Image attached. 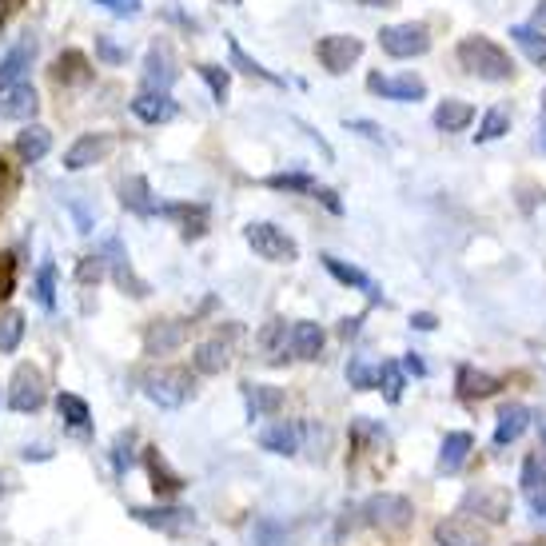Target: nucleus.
I'll return each mask as SVG.
<instances>
[{
  "label": "nucleus",
  "mask_w": 546,
  "mask_h": 546,
  "mask_svg": "<svg viewBox=\"0 0 546 546\" xmlns=\"http://www.w3.org/2000/svg\"><path fill=\"white\" fill-rule=\"evenodd\" d=\"M458 64H463L471 76H478V80H510L515 76V60L507 57V48H499L490 37H463L455 48Z\"/></svg>",
  "instance_id": "f257e3e1"
},
{
  "label": "nucleus",
  "mask_w": 546,
  "mask_h": 546,
  "mask_svg": "<svg viewBox=\"0 0 546 546\" xmlns=\"http://www.w3.org/2000/svg\"><path fill=\"white\" fill-rule=\"evenodd\" d=\"M379 48L387 52L391 60H415L431 48V28L419 25V20H403V25H387L379 32Z\"/></svg>",
  "instance_id": "f03ea898"
},
{
  "label": "nucleus",
  "mask_w": 546,
  "mask_h": 546,
  "mask_svg": "<svg viewBox=\"0 0 546 546\" xmlns=\"http://www.w3.org/2000/svg\"><path fill=\"white\" fill-rule=\"evenodd\" d=\"M244 239L259 259H268V264H291V259L299 256V244L276 224H247Z\"/></svg>",
  "instance_id": "7ed1b4c3"
},
{
  "label": "nucleus",
  "mask_w": 546,
  "mask_h": 546,
  "mask_svg": "<svg viewBox=\"0 0 546 546\" xmlns=\"http://www.w3.org/2000/svg\"><path fill=\"white\" fill-rule=\"evenodd\" d=\"M144 395L156 407H180L192 395V375L184 367H160L152 375H144Z\"/></svg>",
  "instance_id": "20e7f679"
},
{
  "label": "nucleus",
  "mask_w": 546,
  "mask_h": 546,
  "mask_svg": "<svg viewBox=\"0 0 546 546\" xmlns=\"http://www.w3.org/2000/svg\"><path fill=\"white\" fill-rule=\"evenodd\" d=\"M45 399H48V391H45V375H40V367L20 363L13 371V383H8V407L20 411V415H28V411L45 407Z\"/></svg>",
  "instance_id": "39448f33"
},
{
  "label": "nucleus",
  "mask_w": 546,
  "mask_h": 546,
  "mask_svg": "<svg viewBox=\"0 0 546 546\" xmlns=\"http://www.w3.org/2000/svg\"><path fill=\"white\" fill-rule=\"evenodd\" d=\"M315 57H320V64L331 76H343L359 57H363V40L347 37V32H331V37H323L320 45H315Z\"/></svg>",
  "instance_id": "423d86ee"
},
{
  "label": "nucleus",
  "mask_w": 546,
  "mask_h": 546,
  "mask_svg": "<svg viewBox=\"0 0 546 546\" xmlns=\"http://www.w3.org/2000/svg\"><path fill=\"white\" fill-rule=\"evenodd\" d=\"M367 89L383 100H395V104H415L427 96V80L415 72H403V76H383V72H371L367 76Z\"/></svg>",
  "instance_id": "0eeeda50"
},
{
  "label": "nucleus",
  "mask_w": 546,
  "mask_h": 546,
  "mask_svg": "<svg viewBox=\"0 0 546 546\" xmlns=\"http://www.w3.org/2000/svg\"><path fill=\"white\" fill-rule=\"evenodd\" d=\"M112 148H116L112 132H84L68 152H64V172H84V168H92V163H104L112 156Z\"/></svg>",
  "instance_id": "6e6552de"
},
{
  "label": "nucleus",
  "mask_w": 546,
  "mask_h": 546,
  "mask_svg": "<svg viewBox=\"0 0 546 546\" xmlns=\"http://www.w3.org/2000/svg\"><path fill=\"white\" fill-rule=\"evenodd\" d=\"M363 515L379 530H403L415 519V507L403 495H375V499H367Z\"/></svg>",
  "instance_id": "1a4fd4ad"
},
{
  "label": "nucleus",
  "mask_w": 546,
  "mask_h": 546,
  "mask_svg": "<svg viewBox=\"0 0 546 546\" xmlns=\"http://www.w3.org/2000/svg\"><path fill=\"white\" fill-rule=\"evenodd\" d=\"M104 264H108V271H112V279H116V288L124 291V296H136V299H144L148 296V283L136 276L132 271V264H128V251H124V244H120V239L112 236L104 244Z\"/></svg>",
  "instance_id": "9d476101"
},
{
  "label": "nucleus",
  "mask_w": 546,
  "mask_h": 546,
  "mask_svg": "<svg viewBox=\"0 0 546 546\" xmlns=\"http://www.w3.org/2000/svg\"><path fill=\"white\" fill-rule=\"evenodd\" d=\"M128 515L152 530H163V534H184L195 527V515L188 507H132Z\"/></svg>",
  "instance_id": "9b49d317"
},
{
  "label": "nucleus",
  "mask_w": 546,
  "mask_h": 546,
  "mask_svg": "<svg viewBox=\"0 0 546 546\" xmlns=\"http://www.w3.org/2000/svg\"><path fill=\"white\" fill-rule=\"evenodd\" d=\"M176 84V60H172V48L156 40L144 57V92H168Z\"/></svg>",
  "instance_id": "f8f14e48"
},
{
  "label": "nucleus",
  "mask_w": 546,
  "mask_h": 546,
  "mask_svg": "<svg viewBox=\"0 0 546 546\" xmlns=\"http://www.w3.org/2000/svg\"><path fill=\"white\" fill-rule=\"evenodd\" d=\"M320 259H323V268H327V271H331L335 279L343 283V288H355V291H363V296H367L371 303H379V299H383V296H379V283L371 279L363 268L347 264V259H340V256H320Z\"/></svg>",
  "instance_id": "ddd939ff"
},
{
  "label": "nucleus",
  "mask_w": 546,
  "mask_h": 546,
  "mask_svg": "<svg viewBox=\"0 0 546 546\" xmlns=\"http://www.w3.org/2000/svg\"><path fill=\"white\" fill-rule=\"evenodd\" d=\"M32 60H37V40H20L16 48H8V57L0 60V92H8L13 84L25 80V72L32 68Z\"/></svg>",
  "instance_id": "4468645a"
},
{
  "label": "nucleus",
  "mask_w": 546,
  "mask_h": 546,
  "mask_svg": "<svg viewBox=\"0 0 546 546\" xmlns=\"http://www.w3.org/2000/svg\"><path fill=\"white\" fill-rule=\"evenodd\" d=\"M52 76H57V84H64V89H80V84H92L96 68L89 64L84 52L68 48V52H60L57 57V64H52Z\"/></svg>",
  "instance_id": "2eb2a0df"
},
{
  "label": "nucleus",
  "mask_w": 546,
  "mask_h": 546,
  "mask_svg": "<svg viewBox=\"0 0 546 546\" xmlns=\"http://www.w3.org/2000/svg\"><path fill=\"white\" fill-rule=\"evenodd\" d=\"M435 542L439 546H487V530L475 527L471 519H443L435 527Z\"/></svg>",
  "instance_id": "dca6fc26"
},
{
  "label": "nucleus",
  "mask_w": 546,
  "mask_h": 546,
  "mask_svg": "<svg viewBox=\"0 0 546 546\" xmlns=\"http://www.w3.org/2000/svg\"><path fill=\"white\" fill-rule=\"evenodd\" d=\"M176 112H180V108H176V100H172L168 92H140L132 100V116L140 120V124H168Z\"/></svg>",
  "instance_id": "f3484780"
},
{
  "label": "nucleus",
  "mask_w": 546,
  "mask_h": 546,
  "mask_svg": "<svg viewBox=\"0 0 546 546\" xmlns=\"http://www.w3.org/2000/svg\"><path fill=\"white\" fill-rule=\"evenodd\" d=\"M37 108H40V96L32 84H13L8 92H0V116L5 120H32L37 116Z\"/></svg>",
  "instance_id": "a211bd4d"
},
{
  "label": "nucleus",
  "mask_w": 546,
  "mask_h": 546,
  "mask_svg": "<svg viewBox=\"0 0 546 546\" xmlns=\"http://www.w3.org/2000/svg\"><path fill=\"white\" fill-rule=\"evenodd\" d=\"M244 403H247V419H268L283 407V391L271 383H244Z\"/></svg>",
  "instance_id": "6ab92c4d"
},
{
  "label": "nucleus",
  "mask_w": 546,
  "mask_h": 546,
  "mask_svg": "<svg viewBox=\"0 0 546 546\" xmlns=\"http://www.w3.org/2000/svg\"><path fill=\"white\" fill-rule=\"evenodd\" d=\"M522 499H527V507L534 510V515H546V471L539 458H522Z\"/></svg>",
  "instance_id": "aec40b11"
},
{
  "label": "nucleus",
  "mask_w": 546,
  "mask_h": 546,
  "mask_svg": "<svg viewBox=\"0 0 546 546\" xmlns=\"http://www.w3.org/2000/svg\"><path fill=\"white\" fill-rule=\"evenodd\" d=\"M188 340V323H180V320H163L156 323L148 331V355H168V352H176V347Z\"/></svg>",
  "instance_id": "412c9836"
},
{
  "label": "nucleus",
  "mask_w": 546,
  "mask_h": 546,
  "mask_svg": "<svg viewBox=\"0 0 546 546\" xmlns=\"http://www.w3.org/2000/svg\"><path fill=\"white\" fill-rule=\"evenodd\" d=\"M259 446L271 455H296L299 451V427L296 423H271V427L259 431Z\"/></svg>",
  "instance_id": "4be33fe9"
},
{
  "label": "nucleus",
  "mask_w": 546,
  "mask_h": 546,
  "mask_svg": "<svg viewBox=\"0 0 546 546\" xmlns=\"http://www.w3.org/2000/svg\"><path fill=\"white\" fill-rule=\"evenodd\" d=\"M527 427H530V411L522 407V403H507V407L499 411V423H495V443H499V446L515 443Z\"/></svg>",
  "instance_id": "5701e85b"
},
{
  "label": "nucleus",
  "mask_w": 546,
  "mask_h": 546,
  "mask_svg": "<svg viewBox=\"0 0 546 546\" xmlns=\"http://www.w3.org/2000/svg\"><path fill=\"white\" fill-rule=\"evenodd\" d=\"M192 363L200 375H220V371L232 363V347H227L224 340H207L195 347V355H192Z\"/></svg>",
  "instance_id": "b1692460"
},
{
  "label": "nucleus",
  "mask_w": 546,
  "mask_h": 546,
  "mask_svg": "<svg viewBox=\"0 0 546 546\" xmlns=\"http://www.w3.org/2000/svg\"><path fill=\"white\" fill-rule=\"evenodd\" d=\"M52 152V132L48 128H40V124H28L25 132L16 136V156L25 160V163H37V160H45Z\"/></svg>",
  "instance_id": "393cba45"
},
{
  "label": "nucleus",
  "mask_w": 546,
  "mask_h": 546,
  "mask_svg": "<svg viewBox=\"0 0 546 546\" xmlns=\"http://www.w3.org/2000/svg\"><path fill=\"white\" fill-rule=\"evenodd\" d=\"M120 200H124L128 212H136V215H156L160 212V204L152 200V184L144 176H132V180H124V188H120Z\"/></svg>",
  "instance_id": "a878e982"
},
{
  "label": "nucleus",
  "mask_w": 546,
  "mask_h": 546,
  "mask_svg": "<svg viewBox=\"0 0 546 546\" xmlns=\"http://www.w3.org/2000/svg\"><path fill=\"white\" fill-rule=\"evenodd\" d=\"M57 411H60V419L68 423L76 435H89L92 411H89V403H84L80 395H72V391H60V395H57Z\"/></svg>",
  "instance_id": "bb28decb"
},
{
  "label": "nucleus",
  "mask_w": 546,
  "mask_h": 546,
  "mask_svg": "<svg viewBox=\"0 0 546 546\" xmlns=\"http://www.w3.org/2000/svg\"><path fill=\"white\" fill-rule=\"evenodd\" d=\"M291 352H296L299 359H320V352H323V327L311 323V320H299L296 327H291Z\"/></svg>",
  "instance_id": "cd10ccee"
},
{
  "label": "nucleus",
  "mask_w": 546,
  "mask_h": 546,
  "mask_svg": "<svg viewBox=\"0 0 546 546\" xmlns=\"http://www.w3.org/2000/svg\"><path fill=\"white\" fill-rule=\"evenodd\" d=\"M471 446H475V443H471V435H467V431H451V435L443 439V451H439V471H443V475H455L458 467L467 463Z\"/></svg>",
  "instance_id": "c85d7f7f"
},
{
  "label": "nucleus",
  "mask_w": 546,
  "mask_h": 546,
  "mask_svg": "<svg viewBox=\"0 0 546 546\" xmlns=\"http://www.w3.org/2000/svg\"><path fill=\"white\" fill-rule=\"evenodd\" d=\"M471 120H475V108L467 100H443L435 108V128H439V132H463Z\"/></svg>",
  "instance_id": "c756f323"
},
{
  "label": "nucleus",
  "mask_w": 546,
  "mask_h": 546,
  "mask_svg": "<svg viewBox=\"0 0 546 546\" xmlns=\"http://www.w3.org/2000/svg\"><path fill=\"white\" fill-rule=\"evenodd\" d=\"M499 391V379L487 375V371H475V367H458V395L463 399H487Z\"/></svg>",
  "instance_id": "7c9ffc66"
},
{
  "label": "nucleus",
  "mask_w": 546,
  "mask_h": 546,
  "mask_svg": "<svg viewBox=\"0 0 546 546\" xmlns=\"http://www.w3.org/2000/svg\"><path fill=\"white\" fill-rule=\"evenodd\" d=\"M227 52H232V68H239L244 76H256V80H264V84H276V89L283 84V76L268 72V68H264V64H259V60H251L247 52L239 48V40H236V37H227Z\"/></svg>",
  "instance_id": "2f4dec72"
},
{
  "label": "nucleus",
  "mask_w": 546,
  "mask_h": 546,
  "mask_svg": "<svg viewBox=\"0 0 546 546\" xmlns=\"http://www.w3.org/2000/svg\"><path fill=\"white\" fill-rule=\"evenodd\" d=\"M467 507H478V515H487L490 522H502L510 515V502L502 490H475V495H467Z\"/></svg>",
  "instance_id": "473e14b6"
},
{
  "label": "nucleus",
  "mask_w": 546,
  "mask_h": 546,
  "mask_svg": "<svg viewBox=\"0 0 546 546\" xmlns=\"http://www.w3.org/2000/svg\"><path fill=\"white\" fill-rule=\"evenodd\" d=\"M375 387L383 391V399H387V403H399V399H403V387H407V371H403V363H395V359L379 363Z\"/></svg>",
  "instance_id": "72a5a7b5"
},
{
  "label": "nucleus",
  "mask_w": 546,
  "mask_h": 546,
  "mask_svg": "<svg viewBox=\"0 0 546 546\" xmlns=\"http://www.w3.org/2000/svg\"><path fill=\"white\" fill-rule=\"evenodd\" d=\"M510 37H515V45L527 52L534 64H546V32L534 28V25H515L510 28Z\"/></svg>",
  "instance_id": "f704fd0d"
},
{
  "label": "nucleus",
  "mask_w": 546,
  "mask_h": 546,
  "mask_svg": "<svg viewBox=\"0 0 546 546\" xmlns=\"http://www.w3.org/2000/svg\"><path fill=\"white\" fill-rule=\"evenodd\" d=\"M20 340H25V315L20 311H0V355H13Z\"/></svg>",
  "instance_id": "c9c22d12"
},
{
  "label": "nucleus",
  "mask_w": 546,
  "mask_h": 546,
  "mask_svg": "<svg viewBox=\"0 0 546 546\" xmlns=\"http://www.w3.org/2000/svg\"><path fill=\"white\" fill-rule=\"evenodd\" d=\"M32 291H37V303H40L45 311L57 308V264H52V259H45V264H40Z\"/></svg>",
  "instance_id": "e433bc0d"
},
{
  "label": "nucleus",
  "mask_w": 546,
  "mask_h": 546,
  "mask_svg": "<svg viewBox=\"0 0 546 546\" xmlns=\"http://www.w3.org/2000/svg\"><path fill=\"white\" fill-rule=\"evenodd\" d=\"M507 132H510L507 108H490V112L483 116V124H478V132H475V144H490V140H499V136H507Z\"/></svg>",
  "instance_id": "4c0bfd02"
},
{
  "label": "nucleus",
  "mask_w": 546,
  "mask_h": 546,
  "mask_svg": "<svg viewBox=\"0 0 546 546\" xmlns=\"http://www.w3.org/2000/svg\"><path fill=\"white\" fill-rule=\"evenodd\" d=\"M200 80L212 89L215 104H227V92H232V76H227V68H220V64H200Z\"/></svg>",
  "instance_id": "58836bf2"
},
{
  "label": "nucleus",
  "mask_w": 546,
  "mask_h": 546,
  "mask_svg": "<svg viewBox=\"0 0 546 546\" xmlns=\"http://www.w3.org/2000/svg\"><path fill=\"white\" fill-rule=\"evenodd\" d=\"M264 184L276 192H315V180L308 172H279V176H268Z\"/></svg>",
  "instance_id": "ea45409f"
},
{
  "label": "nucleus",
  "mask_w": 546,
  "mask_h": 546,
  "mask_svg": "<svg viewBox=\"0 0 546 546\" xmlns=\"http://www.w3.org/2000/svg\"><path fill=\"white\" fill-rule=\"evenodd\" d=\"M148 471H152V478H156V490H163V495H172V490H180L184 483H180V475H172L168 467H163V458H160V451H148Z\"/></svg>",
  "instance_id": "a19ab883"
},
{
  "label": "nucleus",
  "mask_w": 546,
  "mask_h": 546,
  "mask_svg": "<svg viewBox=\"0 0 546 546\" xmlns=\"http://www.w3.org/2000/svg\"><path fill=\"white\" fill-rule=\"evenodd\" d=\"M375 379H379V367L367 363V359H352V363H347V383H352L355 391H371L375 387Z\"/></svg>",
  "instance_id": "79ce46f5"
},
{
  "label": "nucleus",
  "mask_w": 546,
  "mask_h": 546,
  "mask_svg": "<svg viewBox=\"0 0 546 546\" xmlns=\"http://www.w3.org/2000/svg\"><path fill=\"white\" fill-rule=\"evenodd\" d=\"M104 271H108L104 256H84L80 264H76V283H80V288H92V283L104 279Z\"/></svg>",
  "instance_id": "37998d69"
},
{
  "label": "nucleus",
  "mask_w": 546,
  "mask_h": 546,
  "mask_svg": "<svg viewBox=\"0 0 546 546\" xmlns=\"http://www.w3.org/2000/svg\"><path fill=\"white\" fill-rule=\"evenodd\" d=\"M136 463V455H132V435H116V443H112V467H116V475H128V467Z\"/></svg>",
  "instance_id": "c03bdc74"
},
{
  "label": "nucleus",
  "mask_w": 546,
  "mask_h": 546,
  "mask_svg": "<svg viewBox=\"0 0 546 546\" xmlns=\"http://www.w3.org/2000/svg\"><path fill=\"white\" fill-rule=\"evenodd\" d=\"M343 128H347V132H359L363 140H371V144H387L383 128H379L375 120H343Z\"/></svg>",
  "instance_id": "a18cd8bd"
},
{
  "label": "nucleus",
  "mask_w": 546,
  "mask_h": 546,
  "mask_svg": "<svg viewBox=\"0 0 546 546\" xmlns=\"http://www.w3.org/2000/svg\"><path fill=\"white\" fill-rule=\"evenodd\" d=\"M96 57H100L104 64H124V60H128V52L120 48L112 37H96Z\"/></svg>",
  "instance_id": "49530a36"
},
{
  "label": "nucleus",
  "mask_w": 546,
  "mask_h": 546,
  "mask_svg": "<svg viewBox=\"0 0 546 546\" xmlns=\"http://www.w3.org/2000/svg\"><path fill=\"white\" fill-rule=\"evenodd\" d=\"M92 5H100L104 13H112V16H136L140 13V5H144V0H92Z\"/></svg>",
  "instance_id": "de8ad7c7"
},
{
  "label": "nucleus",
  "mask_w": 546,
  "mask_h": 546,
  "mask_svg": "<svg viewBox=\"0 0 546 546\" xmlns=\"http://www.w3.org/2000/svg\"><path fill=\"white\" fill-rule=\"evenodd\" d=\"M8 192H13V168H8V160H0V212L8 204Z\"/></svg>",
  "instance_id": "09e8293b"
},
{
  "label": "nucleus",
  "mask_w": 546,
  "mask_h": 546,
  "mask_svg": "<svg viewBox=\"0 0 546 546\" xmlns=\"http://www.w3.org/2000/svg\"><path fill=\"white\" fill-rule=\"evenodd\" d=\"M68 207H72V215H76V224H80V232H84V236H89V232H92V227H96V220H92V215H89V207H84V204H76V200H68Z\"/></svg>",
  "instance_id": "8fccbe9b"
},
{
  "label": "nucleus",
  "mask_w": 546,
  "mask_h": 546,
  "mask_svg": "<svg viewBox=\"0 0 546 546\" xmlns=\"http://www.w3.org/2000/svg\"><path fill=\"white\" fill-rule=\"evenodd\" d=\"M315 200H320V204H323L331 215H343V204L335 200V192H331V188H315Z\"/></svg>",
  "instance_id": "3c124183"
},
{
  "label": "nucleus",
  "mask_w": 546,
  "mask_h": 546,
  "mask_svg": "<svg viewBox=\"0 0 546 546\" xmlns=\"http://www.w3.org/2000/svg\"><path fill=\"white\" fill-rule=\"evenodd\" d=\"M411 327H419V331H435V327H439V320H435L431 311H415V315H411Z\"/></svg>",
  "instance_id": "603ef678"
},
{
  "label": "nucleus",
  "mask_w": 546,
  "mask_h": 546,
  "mask_svg": "<svg viewBox=\"0 0 546 546\" xmlns=\"http://www.w3.org/2000/svg\"><path fill=\"white\" fill-rule=\"evenodd\" d=\"M16 8H20V0H0V28L8 25V16H13Z\"/></svg>",
  "instance_id": "864d4df0"
},
{
  "label": "nucleus",
  "mask_w": 546,
  "mask_h": 546,
  "mask_svg": "<svg viewBox=\"0 0 546 546\" xmlns=\"http://www.w3.org/2000/svg\"><path fill=\"white\" fill-rule=\"evenodd\" d=\"M403 371H415V375H423V371H427V367H423V359H419V355L411 352L407 359H403Z\"/></svg>",
  "instance_id": "5fc2aeb1"
},
{
  "label": "nucleus",
  "mask_w": 546,
  "mask_h": 546,
  "mask_svg": "<svg viewBox=\"0 0 546 546\" xmlns=\"http://www.w3.org/2000/svg\"><path fill=\"white\" fill-rule=\"evenodd\" d=\"M359 5H363V8H395L399 0H359Z\"/></svg>",
  "instance_id": "6e6d98bb"
},
{
  "label": "nucleus",
  "mask_w": 546,
  "mask_h": 546,
  "mask_svg": "<svg viewBox=\"0 0 546 546\" xmlns=\"http://www.w3.org/2000/svg\"><path fill=\"white\" fill-rule=\"evenodd\" d=\"M534 28H546V0H539V8H534Z\"/></svg>",
  "instance_id": "4d7b16f0"
},
{
  "label": "nucleus",
  "mask_w": 546,
  "mask_h": 546,
  "mask_svg": "<svg viewBox=\"0 0 546 546\" xmlns=\"http://www.w3.org/2000/svg\"><path fill=\"white\" fill-rule=\"evenodd\" d=\"M340 331H343V340H352V335L359 331V320H343V327H340Z\"/></svg>",
  "instance_id": "13d9d810"
},
{
  "label": "nucleus",
  "mask_w": 546,
  "mask_h": 546,
  "mask_svg": "<svg viewBox=\"0 0 546 546\" xmlns=\"http://www.w3.org/2000/svg\"><path fill=\"white\" fill-rule=\"evenodd\" d=\"M539 148H542V156H546V112L539 120Z\"/></svg>",
  "instance_id": "bf43d9fd"
},
{
  "label": "nucleus",
  "mask_w": 546,
  "mask_h": 546,
  "mask_svg": "<svg viewBox=\"0 0 546 546\" xmlns=\"http://www.w3.org/2000/svg\"><path fill=\"white\" fill-rule=\"evenodd\" d=\"M220 5H232V8H239V5H244V0H220Z\"/></svg>",
  "instance_id": "052dcab7"
},
{
  "label": "nucleus",
  "mask_w": 546,
  "mask_h": 546,
  "mask_svg": "<svg viewBox=\"0 0 546 546\" xmlns=\"http://www.w3.org/2000/svg\"><path fill=\"white\" fill-rule=\"evenodd\" d=\"M542 112H546V89H542Z\"/></svg>",
  "instance_id": "680f3d73"
},
{
  "label": "nucleus",
  "mask_w": 546,
  "mask_h": 546,
  "mask_svg": "<svg viewBox=\"0 0 546 546\" xmlns=\"http://www.w3.org/2000/svg\"><path fill=\"white\" fill-rule=\"evenodd\" d=\"M0 490H5V487H0Z\"/></svg>",
  "instance_id": "e2e57ef3"
}]
</instances>
